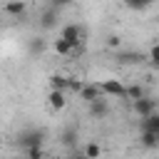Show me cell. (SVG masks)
Instances as JSON below:
<instances>
[{"label": "cell", "instance_id": "6da1fadb", "mask_svg": "<svg viewBox=\"0 0 159 159\" xmlns=\"http://www.w3.org/2000/svg\"><path fill=\"white\" fill-rule=\"evenodd\" d=\"M84 27L82 25H75V22H70V25H65L62 30H60V37L62 40H67L72 47H75V55L77 52H82V42H84Z\"/></svg>", "mask_w": 159, "mask_h": 159}, {"label": "cell", "instance_id": "7a4b0ae2", "mask_svg": "<svg viewBox=\"0 0 159 159\" xmlns=\"http://www.w3.org/2000/svg\"><path fill=\"white\" fill-rule=\"evenodd\" d=\"M42 139H45V132L42 129H22L17 134V144L27 152L32 147H42Z\"/></svg>", "mask_w": 159, "mask_h": 159}, {"label": "cell", "instance_id": "3957f363", "mask_svg": "<svg viewBox=\"0 0 159 159\" xmlns=\"http://www.w3.org/2000/svg\"><path fill=\"white\" fill-rule=\"evenodd\" d=\"M97 87H99L102 97H122V99H127V87L119 80H102Z\"/></svg>", "mask_w": 159, "mask_h": 159}, {"label": "cell", "instance_id": "277c9868", "mask_svg": "<svg viewBox=\"0 0 159 159\" xmlns=\"http://www.w3.org/2000/svg\"><path fill=\"white\" fill-rule=\"evenodd\" d=\"M60 20V7L57 5H47L42 12H40V27L42 30H52Z\"/></svg>", "mask_w": 159, "mask_h": 159}, {"label": "cell", "instance_id": "5b68a950", "mask_svg": "<svg viewBox=\"0 0 159 159\" xmlns=\"http://www.w3.org/2000/svg\"><path fill=\"white\" fill-rule=\"evenodd\" d=\"M132 109H134V114H137L139 119H149L152 114H157V112H154V99H149V97L132 102Z\"/></svg>", "mask_w": 159, "mask_h": 159}, {"label": "cell", "instance_id": "8992f818", "mask_svg": "<svg viewBox=\"0 0 159 159\" xmlns=\"http://www.w3.org/2000/svg\"><path fill=\"white\" fill-rule=\"evenodd\" d=\"M47 104H50V109H55V112L65 109V107H67V97H65V92H55V89H50V94H47Z\"/></svg>", "mask_w": 159, "mask_h": 159}, {"label": "cell", "instance_id": "52a82bcc", "mask_svg": "<svg viewBox=\"0 0 159 159\" xmlns=\"http://www.w3.org/2000/svg\"><path fill=\"white\" fill-rule=\"evenodd\" d=\"M99 97H102V92H99V87H97V84H84V87H82V92H80V99H84L87 104L97 102Z\"/></svg>", "mask_w": 159, "mask_h": 159}, {"label": "cell", "instance_id": "ba28073f", "mask_svg": "<svg viewBox=\"0 0 159 159\" xmlns=\"http://www.w3.org/2000/svg\"><path fill=\"white\" fill-rule=\"evenodd\" d=\"M25 10H27V2H5L2 5V12L5 15H12V17H22L25 15Z\"/></svg>", "mask_w": 159, "mask_h": 159}, {"label": "cell", "instance_id": "9c48e42d", "mask_svg": "<svg viewBox=\"0 0 159 159\" xmlns=\"http://www.w3.org/2000/svg\"><path fill=\"white\" fill-rule=\"evenodd\" d=\"M50 89H55V92L70 89V77H65V75H52V77H50Z\"/></svg>", "mask_w": 159, "mask_h": 159}, {"label": "cell", "instance_id": "30bf717a", "mask_svg": "<svg viewBox=\"0 0 159 159\" xmlns=\"http://www.w3.org/2000/svg\"><path fill=\"white\" fill-rule=\"evenodd\" d=\"M107 112H109V104H107V99H104V97H99L97 102H92V104H89V114H92V117H104Z\"/></svg>", "mask_w": 159, "mask_h": 159}, {"label": "cell", "instance_id": "8fae6325", "mask_svg": "<svg viewBox=\"0 0 159 159\" xmlns=\"http://www.w3.org/2000/svg\"><path fill=\"white\" fill-rule=\"evenodd\" d=\"M142 132H152V134L159 137V112L152 114L149 119H142Z\"/></svg>", "mask_w": 159, "mask_h": 159}, {"label": "cell", "instance_id": "7c38bea8", "mask_svg": "<svg viewBox=\"0 0 159 159\" xmlns=\"http://www.w3.org/2000/svg\"><path fill=\"white\" fill-rule=\"evenodd\" d=\"M52 50H55L57 55H75V47H72L67 40H62V37H57V40L52 42Z\"/></svg>", "mask_w": 159, "mask_h": 159}, {"label": "cell", "instance_id": "4fadbf2b", "mask_svg": "<svg viewBox=\"0 0 159 159\" xmlns=\"http://www.w3.org/2000/svg\"><path fill=\"white\" fill-rule=\"evenodd\" d=\"M139 144H142L144 149H154V147H159V137L152 134V132H142V134H139Z\"/></svg>", "mask_w": 159, "mask_h": 159}, {"label": "cell", "instance_id": "5bb4252c", "mask_svg": "<svg viewBox=\"0 0 159 159\" xmlns=\"http://www.w3.org/2000/svg\"><path fill=\"white\" fill-rule=\"evenodd\" d=\"M147 94H144V87L142 84H129L127 87V99H132V102H137V99H144Z\"/></svg>", "mask_w": 159, "mask_h": 159}, {"label": "cell", "instance_id": "9a60e30c", "mask_svg": "<svg viewBox=\"0 0 159 159\" xmlns=\"http://www.w3.org/2000/svg\"><path fill=\"white\" fill-rule=\"evenodd\" d=\"M60 139H62L65 147H72V144L77 142V129H75V127H67V129L60 134Z\"/></svg>", "mask_w": 159, "mask_h": 159}, {"label": "cell", "instance_id": "2e32d148", "mask_svg": "<svg viewBox=\"0 0 159 159\" xmlns=\"http://www.w3.org/2000/svg\"><path fill=\"white\" fill-rule=\"evenodd\" d=\"M27 50H30V55H42V52H45V40L32 37V40L27 42Z\"/></svg>", "mask_w": 159, "mask_h": 159}, {"label": "cell", "instance_id": "e0dca14e", "mask_svg": "<svg viewBox=\"0 0 159 159\" xmlns=\"http://www.w3.org/2000/svg\"><path fill=\"white\" fill-rule=\"evenodd\" d=\"M84 157H87V159H99V157H102V147H99L97 142H89V144L84 147Z\"/></svg>", "mask_w": 159, "mask_h": 159}, {"label": "cell", "instance_id": "ac0fdd59", "mask_svg": "<svg viewBox=\"0 0 159 159\" xmlns=\"http://www.w3.org/2000/svg\"><path fill=\"white\" fill-rule=\"evenodd\" d=\"M117 60L124 62V65H132V62H139L142 55H137V52H117Z\"/></svg>", "mask_w": 159, "mask_h": 159}, {"label": "cell", "instance_id": "d6986e66", "mask_svg": "<svg viewBox=\"0 0 159 159\" xmlns=\"http://www.w3.org/2000/svg\"><path fill=\"white\" fill-rule=\"evenodd\" d=\"M124 7L142 12V10H147V7H149V2H147V0H142V2H137V0H127V2H124Z\"/></svg>", "mask_w": 159, "mask_h": 159}, {"label": "cell", "instance_id": "ffe728a7", "mask_svg": "<svg viewBox=\"0 0 159 159\" xmlns=\"http://www.w3.org/2000/svg\"><path fill=\"white\" fill-rule=\"evenodd\" d=\"M149 62H152L154 67H159V42H154V45L149 47Z\"/></svg>", "mask_w": 159, "mask_h": 159}, {"label": "cell", "instance_id": "44dd1931", "mask_svg": "<svg viewBox=\"0 0 159 159\" xmlns=\"http://www.w3.org/2000/svg\"><path fill=\"white\" fill-rule=\"evenodd\" d=\"M82 87H84V82H82L80 77H70V89H72V92H77V94H80V92H82Z\"/></svg>", "mask_w": 159, "mask_h": 159}, {"label": "cell", "instance_id": "7402d4cb", "mask_svg": "<svg viewBox=\"0 0 159 159\" xmlns=\"http://www.w3.org/2000/svg\"><path fill=\"white\" fill-rule=\"evenodd\" d=\"M27 159H45L42 147H32V149H27Z\"/></svg>", "mask_w": 159, "mask_h": 159}, {"label": "cell", "instance_id": "603a6c76", "mask_svg": "<svg viewBox=\"0 0 159 159\" xmlns=\"http://www.w3.org/2000/svg\"><path fill=\"white\" fill-rule=\"evenodd\" d=\"M109 47H119V37H117V35L109 37Z\"/></svg>", "mask_w": 159, "mask_h": 159}, {"label": "cell", "instance_id": "cb8c5ba5", "mask_svg": "<svg viewBox=\"0 0 159 159\" xmlns=\"http://www.w3.org/2000/svg\"><path fill=\"white\" fill-rule=\"evenodd\" d=\"M72 159H87V157H84V154H77V157H72Z\"/></svg>", "mask_w": 159, "mask_h": 159}, {"label": "cell", "instance_id": "d4e9b609", "mask_svg": "<svg viewBox=\"0 0 159 159\" xmlns=\"http://www.w3.org/2000/svg\"><path fill=\"white\" fill-rule=\"evenodd\" d=\"M10 159H22V157H10Z\"/></svg>", "mask_w": 159, "mask_h": 159}, {"label": "cell", "instance_id": "484cf974", "mask_svg": "<svg viewBox=\"0 0 159 159\" xmlns=\"http://www.w3.org/2000/svg\"><path fill=\"white\" fill-rule=\"evenodd\" d=\"M45 159H52V157H45Z\"/></svg>", "mask_w": 159, "mask_h": 159}, {"label": "cell", "instance_id": "4316f807", "mask_svg": "<svg viewBox=\"0 0 159 159\" xmlns=\"http://www.w3.org/2000/svg\"><path fill=\"white\" fill-rule=\"evenodd\" d=\"M157 72H159V67H157Z\"/></svg>", "mask_w": 159, "mask_h": 159}]
</instances>
